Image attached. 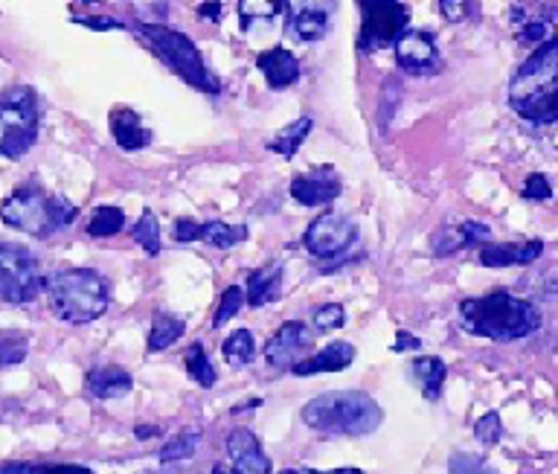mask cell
<instances>
[{
	"mask_svg": "<svg viewBox=\"0 0 558 474\" xmlns=\"http://www.w3.org/2000/svg\"><path fill=\"white\" fill-rule=\"evenodd\" d=\"M460 329L474 338L509 343L530 338L544 326V315L535 303L514 297L509 291H492L486 297L460 300Z\"/></svg>",
	"mask_w": 558,
	"mask_h": 474,
	"instance_id": "cell-1",
	"label": "cell"
},
{
	"mask_svg": "<svg viewBox=\"0 0 558 474\" xmlns=\"http://www.w3.org/2000/svg\"><path fill=\"white\" fill-rule=\"evenodd\" d=\"M558 38H547L535 53L518 68L509 82V106L521 120L535 125H553L556 114Z\"/></svg>",
	"mask_w": 558,
	"mask_h": 474,
	"instance_id": "cell-2",
	"label": "cell"
},
{
	"mask_svg": "<svg viewBox=\"0 0 558 474\" xmlns=\"http://www.w3.org/2000/svg\"><path fill=\"white\" fill-rule=\"evenodd\" d=\"M41 291L50 300L56 317L70 326L94 324L111 306L108 282L94 268H61L44 277Z\"/></svg>",
	"mask_w": 558,
	"mask_h": 474,
	"instance_id": "cell-3",
	"label": "cell"
},
{
	"mask_svg": "<svg viewBox=\"0 0 558 474\" xmlns=\"http://www.w3.org/2000/svg\"><path fill=\"white\" fill-rule=\"evenodd\" d=\"M76 216V204L68 202L64 195L47 193L35 181L15 186L0 204V221L35 239L56 236L59 230L70 228Z\"/></svg>",
	"mask_w": 558,
	"mask_h": 474,
	"instance_id": "cell-4",
	"label": "cell"
},
{
	"mask_svg": "<svg viewBox=\"0 0 558 474\" xmlns=\"http://www.w3.org/2000/svg\"><path fill=\"white\" fill-rule=\"evenodd\" d=\"M300 416L312 430L331 437H366L384 422L381 404L361 390H331L317 396L305 404Z\"/></svg>",
	"mask_w": 558,
	"mask_h": 474,
	"instance_id": "cell-5",
	"label": "cell"
},
{
	"mask_svg": "<svg viewBox=\"0 0 558 474\" xmlns=\"http://www.w3.org/2000/svg\"><path fill=\"white\" fill-rule=\"evenodd\" d=\"M134 33L146 41L148 50H151L178 80H183L186 85L201 90V94H213V97L221 90L216 76L209 73L201 50L186 33H178V29L166 27V24H148V21H137V24H134Z\"/></svg>",
	"mask_w": 558,
	"mask_h": 474,
	"instance_id": "cell-6",
	"label": "cell"
},
{
	"mask_svg": "<svg viewBox=\"0 0 558 474\" xmlns=\"http://www.w3.org/2000/svg\"><path fill=\"white\" fill-rule=\"evenodd\" d=\"M38 97L33 88L15 85L0 90V158L17 160L38 141Z\"/></svg>",
	"mask_w": 558,
	"mask_h": 474,
	"instance_id": "cell-7",
	"label": "cell"
},
{
	"mask_svg": "<svg viewBox=\"0 0 558 474\" xmlns=\"http://www.w3.org/2000/svg\"><path fill=\"white\" fill-rule=\"evenodd\" d=\"M361 29H357V53H378L396 45L410 24V10L396 0H361Z\"/></svg>",
	"mask_w": 558,
	"mask_h": 474,
	"instance_id": "cell-8",
	"label": "cell"
},
{
	"mask_svg": "<svg viewBox=\"0 0 558 474\" xmlns=\"http://www.w3.org/2000/svg\"><path fill=\"white\" fill-rule=\"evenodd\" d=\"M41 265L29 247L0 242V300L9 306H24L41 294Z\"/></svg>",
	"mask_w": 558,
	"mask_h": 474,
	"instance_id": "cell-9",
	"label": "cell"
},
{
	"mask_svg": "<svg viewBox=\"0 0 558 474\" xmlns=\"http://www.w3.org/2000/svg\"><path fill=\"white\" fill-rule=\"evenodd\" d=\"M357 228L340 212H323L303 233V247L317 259H335L355 245Z\"/></svg>",
	"mask_w": 558,
	"mask_h": 474,
	"instance_id": "cell-10",
	"label": "cell"
},
{
	"mask_svg": "<svg viewBox=\"0 0 558 474\" xmlns=\"http://www.w3.org/2000/svg\"><path fill=\"white\" fill-rule=\"evenodd\" d=\"M396 64L408 76H418V80H430L439 76L445 68V59L436 47V38L422 29H408L404 36L396 41Z\"/></svg>",
	"mask_w": 558,
	"mask_h": 474,
	"instance_id": "cell-11",
	"label": "cell"
},
{
	"mask_svg": "<svg viewBox=\"0 0 558 474\" xmlns=\"http://www.w3.org/2000/svg\"><path fill=\"white\" fill-rule=\"evenodd\" d=\"M308 347H312V332L300 320H288L265 343V361L274 369H291L296 361H303Z\"/></svg>",
	"mask_w": 558,
	"mask_h": 474,
	"instance_id": "cell-12",
	"label": "cell"
},
{
	"mask_svg": "<svg viewBox=\"0 0 558 474\" xmlns=\"http://www.w3.org/2000/svg\"><path fill=\"white\" fill-rule=\"evenodd\" d=\"M291 198L303 207H323V204H331L343 193V184H340L338 172L331 167H317L305 175H296L291 181Z\"/></svg>",
	"mask_w": 558,
	"mask_h": 474,
	"instance_id": "cell-13",
	"label": "cell"
},
{
	"mask_svg": "<svg viewBox=\"0 0 558 474\" xmlns=\"http://www.w3.org/2000/svg\"><path fill=\"white\" fill-rule=\"evenodd\" d=\"M227 454L233 463L230 474H270V457L262 451L259 437L251 428H233L227 434Z\"/></svg>",
	"mask_w": 558,
	"mask_h": 474,
	"instance_id": "cell-14",
	"label": "cell"
},
{
	"mask_svg": "<svg viewBox=\"0 0 558 474\" xmlns=\"http://www.w3.org/2000/svg\"><path fill=\"white\" fill-rule=\"evenodd\" d=\"M492 242V228L483 221H460L453 228H439L430 236V251L434 256H453L462 247H483Z\"/></svg>",
	"mask_w": 558,
	"mask_h": 474,
	"instance_id": "cell-15",
	"label": "cell"
},
{
	"mask_svg": "<svg viewBox=\"0 0 558 474\" xmlns=\"http://www.w3.org/2000/svg\"><path fill=\"white\" fill-rule=\"evenodd\" d=\"M108 125H111V137L117 141L122 151H140L151 143V129H146L143 117L129 106H113L108 114Z\"/></svg>",
	"mask_w": 558,
	"mask_h": 474,
	"instance_id": "cell-16",
	"label": "cell"
},
{
	"mask_svg": "<svg viewBox=\"0 0 558 474\" xmlns=\"http://www.w3.org/2000/svg\"><path fill=\"white\" fill-rule=\"evenodd\" d=\"M357 350L349 341H335L326 343L323 350H317L312 358L296 361L291 373L294 376H317V373H340V369H347L352 361H355Z\"/></svg>",
	"mask_w": 558,
	"mask_h": 474,
	"instance_id": "cell-17",
	"label": "cell"
},
{
	"mask_svg": "<svg viewBox=\"0 0 558 474\" xmlns=\"http://www.w3.org/2000/svg\"><path fill=\"white\" fill-rule=\"evenodd\" d=\"M544 254V242L530 239V242H506V245H483L477 254V263L486 268H509V265H532Z\"/></svg>",
	"mask_w": 558,
	"mask_h": 474,
	"instance_id": "cell-18",
	"label": "cell"
},
{
	"mask_svg": "<svg viewBox=\"0 0 558 474\" xmlns=\"http://www.w3.org/2000/svg\"><path fill=\"white\" fill-rule=\"evenodd\" d=\"M256 68L265 76L270 90L291 88L300 80V62H296V56L291 50H286V47H270V50L256 56Z\"/></svg>",
	"mask_w": 558,
	"mask_h": 474,
	"instance_id": "cell-19",
	"label": "cell"
},
{
	"mask_svg": "<svg viewBox=\"0 0 558 474\" xmlns=\"http://www.w3.org/2000/svg\"><path fill=\"white\" fill-rule=\"evenodd\" d=\"M294 15L288 21V33L296 38V41H305V45H314V41H323L329 36L331 21L326 7H317V3H305V7H288Z\"/></svg>",
	"mask_w": 558,
	"mask_h": 474,
	"instance_id": "cell-20",
	"label": "cell"
},
{
	"mask_svg": "<svg viewBox=\"0 0 558 474\" xmlns=\"http://www.w3.org/2000/svg\"><path fill=\"white\" fill-rule=\"evenodd\" d=\"M85 387L94 399H102L105 402V399H120V396L131 393L134 378H131L129 369L117 367V364H108V367L87 369Z\"/></svg>",
	"mask_w": 558,
	"mask_h": 474,
	"instance_id": "cell-21",
	"label": "cell"
},
{
	"mask_svg": "<svg viewBox=\"0 0 558 474\" xmlns=\"http://www.w3.org/2000/svg\"><path fill=\"white\" fill-rule=\"evenodd\" d=\"M282 291V265L268 263L247 274V291H244V303L253 308H262L274 303Z\"/></svg>",
	"mask_w": 558,
	"mask_h": 474,
	"instance_id": "cell-22",
	"label": "cell"
},
{
	"mask_svg": "<svg viewBox=\"0 0 558 474\" xmlns=\"http://www.w3.org/2000/svg\"><path fill=\"white\" fill-rule=\"evenodd\" d=\"M408 369H410V376L418 381V387H422V396H425L427 402H439L445 376H448L445 361L436 358V355H422V358L413 361Z\"/></svg>",
	"mask_w": 558,
	"mask_h": 474,
	"instance_id": "cell-23",
	"label": "cell"
},
{
	"mask_svg": "<svg viewBox=\"0 0 558 474\" xmlns=\"http://www.w3.org/2000/svg\"><path fill=\"white\" fill-rule=\"evenodd\" d=\"M312 129H314L312 117H296L294 123H288L286 129H279V132L270 137L268 149L274 151V155H279V158L294 160L296 151L303 149V143L308 141Z\"/></svg>",
	"mask_w": 558,
	"mask_h": 474,
	"instance_id": "cell-24",
	"label": "cell"
},
{
	"mask_svg": "<svg viewBox=\"0 0 558 474\" xmlns=\"http://www.w3.org/2000/svg\"><path fill=\"white\" fill-rule=\"evenodd\" d=\"M186 332V324H183L181 317L169 315V312H155L151 315V326H148V341L146 350L155 355V352L169 350L172 343H178Z\"/></svg>",
	"mask_w": 558,
	"mask_h": 474,
	"instance_id": "cell-25",
	"label": "cell"
},
{
	"mask_svg": "<svg viewBox=\"0 0 558 474\" xmlns=\"http://www.w3.org/2000/svg\"><path fill=\"white\" fill-rule=\"evenodd\" d=\"M247 236H251L247 224H227V221L221 219H213L198 224V239H195V242H207V245L227 251V247L242 245Z\"/></svg>",
	"mask_w": 558,
	"mask_h": 474,
	"instance_id": "cell-26",
	"label": "cell"
},
{
	"mask_svg": "<svg viewBox=\"0 0 558 474\" xmlns=\"http://www.w3.org/2000/svg\"><path fill=\"white\" fill-rule=\"evenodd\" d=\"M183 369H186V376H190L195 385L204 387V390L216 387V367H213V361H209L207 350H204V343L201 341L186 347V352H183Z\"/></svg>",
	"mask_w": 558,
	"mask_h": 474,
	"instance_id": "cell-27",
	"label": "cell"
},
{
	"mask_svg": "<svg viewBox=\"0 0 558 474\" xmlns=\"http://www.w3.org/2000/svg\"><path fill=\"white\" fill-rule=\"evenodd\" d=\"M512 24H514V36L518 41L526 47H541L549 36V24L538 15H530L526 7H512Z\"/></svg>",
	"mask_w": 558,
	"mask_h": 474,
	"instance_id": "cell-28",
	"label": "cell"
},
{
	"mask_svg": "<svg viewBox=\"0 0 558 474\" xmlns=\"http://www.w3.org/2000/svg\"><path fill=\"white\" fill-rule=\"evenodd\" d=\"M122 228H125V212H122V207H113V204H99L90 221H87V233L94 239L117 236Z\"/></svg>",
	"mask_w": 558,
	"mask_h": 474,
	"instance_id": "cell-29",
	"label": "cell"
},
{
	"mask_svg": "<svg viewBox=\"0 0 558 474\" xmlns=\"http://www.w3.org/2000/svg\"><path fill=\"white\" fill-rule=\"evenodd\" d=\"M221 355L233 369L251 364L253 355H256V341L247 329H235L233 335H227L225 347H221Z\"/></svg>",
	"mask_w": 558,
	"mask_h": 474,
	"instance_id": "cell-30",
	"label": "cell"
},
{
	"mask_svg": "<svg viewBox=\"0 0 558 474\" xmlns=\"http://www.w3.org/2000/svg\"><path fill=\"white\" fill-rule=\"evenodd\" d=\"M201 446V430H181L178 437L169 439L163 448H160V463H181V460H190L195 457Z\"/></svg>",
	"mask_w": 558,
	"mask_h": 474,
	"instance_id": "cell-31",
	"label": "cell"
},
{
	"mask_svg": "<svg viewBox=\"0 0 558 474\" xmlns=\"http://www.w3.org/2000/svg\"><path fill=\"white\" fill-rule=\"evenodd\" d=\"M134 242H137L148 256L160 254V221H157L155 210L140 212L137 224H134Z\"/></svg>",
	"mask_w": 558,
	"mask_h": 474,
	"instance_id": "cell-32",
	"label": "cell"
},
{
	"mask_svg": "<svg viewBox=\"0 0 558 474\" xmlns=\"http://www.w3.org/2000/svg\"><path fill=\"white\" fill-rule=\"evenodd\" d=\"M282 12H286V3H270V0H242L239 3V21H242L244 33L253 27V21H274Z\"/></svg>",
	"mask_w": 558,
	"mask_h": 474,
	"instance_id": "cell-33",
	"label": "cell"
},
{
	"mask_svg": "<svg viewBox=\"0 0 558 474\" xmlns=\"http://www.w3.org/2000/svg\"><path fill=\"white\" fill-rule=\"evenodd\" d=\"M26 352H29V335L15 332V329L0 332V369L21 364L26 358Z\"/></svg>",
	"mask_w": 558,
	"mask_h": 474,
	"instance_id": "cell-34",
	"label": "cell"
},
{
	"mask_svg": "<svg viewBox=\"0 0 558 474\" xmlns=\"http://www.w3.org/2000/svg\"><path fill=\"white\" fill-rule=\"evenodd\" d=\"M244 306V291L239 285H230V289L221 291V300H218L216 315H213V329H221L227 320H233Z\"/></svg>",
	"mask_w": 558,
	"mask_h": 474,
	"instance_id": "cell-35",
	"label": "cell"
},
{
	"mask_svg": "<svg viewBox=\"0 0 558 474\" xmlns=\"http://www.w3.org/2000/svg\"><path fill=\"white\" fill-rule=\"evenodd\" d=\"M312 324H314V332H338L340 326L347 324V308L340 306V303H326V306L314 308L312 315Z\"/></svg>",
	"mask_w": 558,
	"mask_h": 474,
	"instance_id": "cell-36",
	"label": "cell"
},
{
	"mask_svg": "<svg viewBox=\"0 0 558 474\" xmlns=\"http://www.w3.org/2000/svg\"><path fill=\"white\" fill-rule=\"evenodd\" d=\"M474 437L483 442V446H497L504 439V422H500V413L488 411L483 413L474 425Z\"/></svg>",
	"mask_w": 558,
	"mask_h": 474,
	"instance_id": "cell-37",
	"label": "cell"
},
{
	"mask_svg": "<svg viewBox=\"0 0 558 474\" xmlns=\"http://www.w3.org/2000/svg\"><path fill=\"white\" fill-rule=\"evenodd\" d=\"M521 198L523 202H549V198H553V184H549V178L541 175V172L526 178L521 186Z\"/></svg>",
	"mask_w": 558,
	"mask_h": 474,
	"instance_id": "cell-38",
	"label": "cell"
},
{
	"mask_svg": "<svg viewBox=\"0 0 558 474\" xmlns=\"http://www.w3.org/2000/svg\"><path fill=\"white\" fill-rule=\"evenodd\" d=\"M73 24H82L96 33H111V29H125V21L108 19V15H87V19H73Z\"/></svg>",
	"mask_w": 558,
	"mask_h": 474,
	"instance_id": "cell-39",
	"label": "cell"
},
{
	"mask_svg": "<svg viewBox=\"0 0 558 474\" xmlns=\"http://www.w3.org/2000/svg\"><path fill=\"white\" fill-rule=\"evenodd\" d=\"M451 474H486L483 472V460L471 454H453L451 457Z\"/></svg>",
	"mask_w": 558,
	"mask_h": 474,
	"instance_id": "cell-40",
	"label": "cell"
},
{
	"mask_svg": "<svg viewBox=\"0 0 558 474\" xmlns=\"http://www.w3.org/2000/svg\"><path fill=\"white\" fill-rule=\"evenodd\" d=\"M29 474H94L87 465L76 463H50V465H29Z\"/></svg>",
	"mask_w": 558,
	"mask_h": 474,
	"instance_id": "cell-41",
	"label": "cell"
},
{
	"mask_svg": "<svg viewBox=\"0 0 558 474\" xmlns=\"http://www.w3.org/2000/svg\"><path fill=\"white\" fill-rule=\"evenodd\" d=\"M469 3H457V0H442L439 3V12H442L445 19L451 21V24H460V21H465V15H469Z\"/></svg>",
	"mask_w": 558,
	"mask_h": 474,
	"instance_id": "cell-42",
	"label": "cell"
},
{
	"mask_svg": "<svg viewBox=\"0 0 558 474\" xmlns=\"http://www.w3.org/2000/svg\"><path fill=\"white\" fill-rule=\"evenodd\" d=\"M418 347H422V341H418V338H413L410 332L399 329V335H396V341H392L390 350L392 352H408V350H418Z\"/></svg>",
	"mask_w": 558,
	"mask_h": 474,
	"instance_id": "cell-43",
	"label": "cell"
},
{
	"mask_svg": "<svg viewBox=\"0 0 558 474\" xmlns=\"http://www.w3.org/2000/svg\"><path fill=\"white\" fill-rule=\"evenodd\" d=\"M221 12H225V7H221V3H198V15L204 21H213V24H218V21H221Z\"/></svg>",
	"mask_w": 558,
	"mask_h": 474,
	"instance_id": "cell-44",
	"label": "cell"
},
{
	"mask_svg": "<svg viewBox=\"0 0 558 474\" xmlns=\"http://www.w3.org/2000/svg\"><path fill=\"white\" fill-rule=\"evenodd\" d=\"M0 474H29V463H0Z\"/></svg>",
	"mask_w": 558,
	"mask_h": 474,
	"instance_id": "cell-45",
	"label": "cell"
},
{
	"mask_svg": "<svg viewBox=\"0 0 558 474\" xmlns=\"http://www.w3.org/2000/svg\"><path fill=\"white\" fill-rule=\"evenodd\" d=\"M296 474H364L361 469H352V465H343V469H331V472H314V469H303Z\"/></svg>",
	"mask_w": 558,
	"mask_h": 474,
	"instance_id": "cell-46",
	"label": "cell"
},
{
	"mask_svg": "<svg viewBox=\"0 0 558 474\" xmlns=\"http://www.w3.org/2000/svg\"><path fill=\"white\" fill-rule=\"evenodd\" d=\"M134 434H137V439H148L155 437V434H160V428H157V425H137Z\"/></svg>",
	"mask_w": 558,
	"mask_h": 474,
	"instance_id": "cell-47",
	"label": "cell"
},
{
	"mask_svg": "<svg viewBox=\"0 0 558 474\" xmlns=\"http://www.w3.org/2000/svg\"><path fill=\"white\" fill-rule=\"evenodd\" d=\"M209 474H230V469H227L225 463H216V465H213V472H209Z\"/></svg>",
	"mask_w": 558,
	"mask_h": 474,
	"instance_id": "cell-48",
	"label": "cell"
},
{
	"mask_svg": "<svg viewBox=\"0 0 558 474\" xmlns=\"http://www.w3.org/2000/svg\"><path fill=\"white\" fill-rule=\"evenodd\" d=\"M279 474H296V472H279Z\"/></svg>",
	"mask_w": 558,
	"mask_h": 474,
	"instance_id": "cell-49",
	"label": "cell"
}]
</instances>
